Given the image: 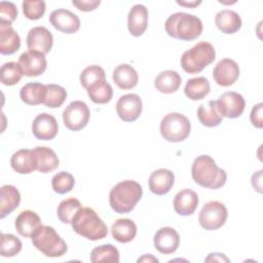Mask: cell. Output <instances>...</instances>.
Segmentation results:
<instances>
[{
    "label": "cell",
    "instance_id": "1",
    "mask_svg": "<svg viewBox=\"0 0 263 263\" xmlns=\"http://www.w3.org/2000/svg\"><path fill=\"white\" fill-rule=\"evenodd\" d=\"M191 175L196 184L209 189H219L225 185L227 180L226 172L219 167L209 155H199L194 159Z\"/></svg>",
    "mask_w": 263,
    "mask_h": 263
},
{
    "label": "cell",
    "instance_id": "2",
    "mask_svg": "<svg viewBox=\"0 0 263 263\" xmlns=\"http://www.w3.org/2000/svg\"><path fill=\"white\" fill-rule=\"evenodd\" d=\"M71 225L77 234L89 240H99L105 238L108 234L107 225L96 211L87 206H81L76 212L71 220Z\"/></svg>",
    "mask_w": 263,
    "mask_h": 263
},
{
    "label": "cell",
    "instance_id": "3",
    "mask_svg": "<svg viewBox=\"0 0 263 263\" xmlns=\"http://www.w3.org/2000/svg\"><path fill=\"white\" fill-rule=\"evenodd\" d=\"M143 194L142 186L134 180H125L116 184L110 191L109 202L112 210L118 214L132 212Z\"/></svg>",
    "mask_w": 263,
    "mask_h": 263
},
{
    "label": "cell",
    "instance_id": "4",
    "mask_svg": "<svg viewBox=\"0 0 263 263\" xmlns=\"http://www.w3.org/2000/svg\"><path fill=\"white\" fill-rule=\"evenodd\" d=\"M164 27L168 36L184 41L198 38L203 29L200 18L186 12H176L170 15Z\"/></svg>",
    "mask_w": 263,
    "mask_h": 263
},
{
    "label": "cell",
    "instance_id": "5",
    "mask_svg": "<svg viewBox=\"0 0 263 263\" xmlns=\"http://www.w3.org/2000/svg\"><path fill=\"white\" fill-rule=\"evenodd\" d=\"M216 59L214 46L206 41H201L186 50L181 57V66L186 73L196 74L201 72Z\"/></svg>",
    "mask_w": 263,
    "mask_h": 263
},
{
    "label": "cell",
    "instance_id": "6",
    "mask_svg": "<svg viewBox=\"0 0 263 263\" xmlns=\"http://www.w3.org/2000/svg\"><path fill=\"white\" fill-rule=\"evenodd\" d=\"M31 238L34 247L47 257H61L68 251L67 243L50 226L41 225Z\"/></svg>",
    "mask_w": 263,
    "mask_h": 263
},
{
    "label": "cell",
    "instance_id": "7",
    "mask_svg": "<svg viewBox=\"0 0 263 263\" xmlns=\"http://www.w3.org/2000/svg\"><path fill=\"white\" fill-rule=\"evenodd\" d=\"M190 130L191 124L189 119L181 113H168L160 122V134L167 142H182L188 138Z\"/></svg>",
    "mask_w": 263,
    "mask_h": 263
},
{
    "label": "cell",
    "instance_id": "8",
    "mask_svg": "<svg viewBox=\"0 0 263 263\" xmlns=\"http://www.w3.org/2000/svg\"><path fill=\"white\" fill-rule=\"evenodd\" d=\"M227 217V209L222 202L209 201L200 210L198 222L205 230H216L225 224Z\"/></svg>",
    "mask_w": 263,
    "mask_h": 263
},
{
    "label": "cell",
    "instance_id": "9",
    "mask_svg": "<svg viewBox=\"0 0 263 263\" xmlns=\"http://www.w3.org/2000/svg\"><path fill=\"white\" fill-rule=\"evenodd\" d=\"M89 109L82 101L71 102L63 112L65 126L73 132L84 128L89 120Z\"/></svg>",
    "mask_w": 263,
    "mask_h": 263
},
{
    "label": "cell",
    "instance_id": "10",
    "mask_svg": "<svg viewBox=\"0 0 263 263\" xmlns=\"http://www.w3.org/2000/svg\"><path fill=\"white\" fill-rule=\"evenodd\" d=\"M216 106L222 117L237 118L246 107L243 97L235 91H226L216 101Z\"/></svg>",
    "mask_w": 263,
    "mask_h": 263
},
{
    "label": "cell",
    "instance_id": "11",
    "mask_svg": "<svg viewBox=\"0 0 263 263\" xmlns=\"http://www.w3.org/2000/svg\"><path fill=\"white\" fill-rule=\"evenodd\" d=\"M143 110L142 100L136 93L121 96L116 103V112L119 118L125 122L137 120Z\"/></svg>",
    "mask_w": 263,
    "mask_h": 263
},
{
    "label": "cell",
    "instance_id": "12",
    "mask_svg": "<svg viewBox=\"0 0 263 263\" xmlns=\"http://www.w3.org/2000/svg\"><path fill=\"white\" fill-rule=\"evenodd\" d=\"M18 64L22 68L23 74L28 77L39 76L43 74L47 67L45 54L35 50H28L23 52L18 58Z\"/></svg>",
    "mask_w": 263,
    "mask_h": 263
},
{
    "label": "cell",
    "instance_id": "13",
    "mask_svg": "<svg viewBox=\"0 0 263 263\" xmlns=\"http://www.w3.org/2000/svg\"><path fill=\"white\" fill-rule=\"evenodd\" d=\"M239 76V68L235 61L231 59H222L219 61L214 70L213 78L217 84L221 86H230Z\"/></svg>",
    "mask_w": 263,
    "mask_h": 263
},
{
    "label": "cell",
    "instance_id": "14",
    "mask_svg": "<svg viewBox=\"0 0 263 263\" xmlns=\"http://www.w3.org/2000/svg\"><path fill=\"white\" fill-rule=\"evenodd\" d=\"M49 22L53 28L66 34H73L80 28L78 15L64 8L53 10L49 15Z\"/></svg>",
    "mask_w": 263,
    "mask_h": 263
},
{
    "label": "cell",
    "instance_id": "15",
    "mask_svg": "<svg viewBox=\"0 0 263 263\" xmlns=\"http://www.w3.org/2000/svg\"><path fill=\"white\" fill-rule=\"evenodd\" d=\"M52 43L53 38L50 31L42 26L32 28L27 35V47L29 50L46 54L50 51Z\"/></svg>",
    "mask_w": 263,
    "mask_h": 263
},
{
    "label": "cell",
    "instance_id": "16",
    "mask_svg": "<svg viewBox=\"0 0 263 263\" xmlns=\"http://www.w3.org/2000/svg\"><path fill=\"white\" fill-rule=\"evenodd\" d=\"M59 126L57 119L48 113H41L37 115L32 123L33 135L38 140H52L53 138H55Z\"/></svg>",
    "mask_w": 263,
    "mask_h": 263
},
{
    "label": "cell",
    "instance_id": "17",
    "mask_svg": "<svg viewBox=\"0 0 263 263\" xmlns=\"http://www.w3.org/2000/svg\"><path fill=\"white\" fill-rule=\"evenodd\" d=\"M155 249L161 254H173L180 245L179 233L172 227H162L156 231L153 238Z\"/></svg>",
    "mask_w": 263,
    "mask_h": 263
},
{
    "label": "cell",
    "instance_id": "18",
    "mask_svg": "<svg viewBox=\"0 0 263 263\" xmlns=\"http://www.w3.org/2000/svg\"><path fill=\"white\" fill-rule=\"evenodd\" d=\"M175 176L172 171L166 168H159L154 171L148 181L149 189L156 195H164L174 186Z\"/></svg>",
    "mask_w": 263,
    "mask_h": 263
},
{
    "label": "cell",
    "instance_id": "19",
    "mask_svg": "<svg viewBox=\"0 0 263 263\" xmlns=\"http://www.w3.org/2000/svg\"><path fill=\"white\" fill-rule=\"evenodd\" d=\"M148 27V9L142 4L134 5L127 15V28L129 33L139 37L144 34Z\"/></svg>",
    "mask_w": 263,
    "mask_h": 263
},
{
    "label": "cell",
    "instance_id": "20",
    "mask_svg": "<svg viewBox=\"0 0 263 263\" xmlns=\"http://www.w3.org/2000/svg\"><path fill=\"white\" fill-rule=\"evenodd\" d=\"M11 167L18 174H30L37 171L36 156L32 149H21L14 152L10 158Z\"/></svg>",
    "mask_w": 263,
    "mask_h": 263
},
{
    "label": "cell",
    "instance_id": "21",
    "mask_svg": "<svg viewBox=\"0 0 263 263\" xmlns=\"http://www.w3.org/2000/svg\"><path fill=\"white\" fill-rule=\"evenodd\" d=\"M198 205V196L191 189L179 191L174 198V210L181 216L192 215Z\"/></svg>",
    "mask_w": 263,
    "mask_h": 263
},
{
    "label": "cell",
    "instance_id": "22",
    "mask_svg": "<svg viewBox=\"0 0 263 263\" xmlns=\"http://www.w3.org/2000/svg\"><path fill=\"white\" fill-rule=\"evenodd\" d=\"M42 225L40 217L33 211L26 210L18 214L15 219V229L24 237H32L38 227Z\"/></svg>",
    "mask_w": 263,
    "mask_h": 263
},
{
    "label": "cell",
    "instance_id": "23",
    "mask_svg": "<svg viewBox=\"0 0 263 263\" xmlns=\"http://www.w3.org/2000/svg\"><path fill=\"white\" fill-rule=\"evenodd\" d=\"M114 83L121 89H132L139 81V75L133 66L128 64L118 65L112 75Z\"/></svg>",
    "mask_w": 263,
    "mask_h": 263
},
{
    "label": "cell",
    "instance_id": "24",
    "mask_svg": "<svg viewBox=\"0 0 263 263\" xmlns=\"http://www.w3.org/2000/svg\"><path fill=\"white\" fill-rule=\"evenodd\" d=\"M21 202V194L16 187L3 185L0 188V218L3 219L14 211Z\"/></svg>",
    "mask_w": 263,
    "mask_h": 263
},
{
    "label": "cell",
    "instance_id": "25",
    "mask_svg": "<svg viewBox=\"0 0 263 263\" xmlns=\"http://www.w3.org/2000/svg\"><path fill=\"white\" fill-rule=\"evenodd\" d=\"M215 24L222 33L234 34L241 27V18L237 12L230 9H223L217 12Z\"/></svg>",
    "mask_w": 263,
    "mask_h": 263
},
{
    "label": "cell",
    "instance_id": "26",
    "mask_svg": "<svg viewBox=\"0 0 263 263\" xmlns=\"http://www.w3.org/2000/svg\"><path fill=\"white\" fill-rule=\"evenodd\" d=\"M21 47V38L11 25L0 23V52L12 54Z\"/></svg>",
    "mask_w": 263,
    "mask_h": 263
},
{
    "label": "cell",
    "instance_id": "27",
    "mask_svg": "<svg viewBox=\"0 0 263 263\" xmlns=\"http://www.w3.org/2000/svg\"><path fill=\"white\" fill-rule=\"evenodd\" d=\"M33 150L36 156L38 172L47 174L58 168L60 160L52 149L48 147H36Z\"/></svg>",
    "mask_w": 263,
    "mask_h": 263
},
{
    "label": "cell",
    "instance_id": "28",
    "mask_svg": "<svg viewBox=\"0 0 263 263\" xmlns=\"http://www.w3.org/2000/svg\"><path fill=\"white\" fill-rule=\"evenodd\" d=\"M181 82L182 78L178 72L173 70H165L156 76L154 80V86L159 92L173 93L179 89Z\"/></svg>",
    "mask_w": 263,
    "mask_h": 263
},
{
    "label": "cell",
    "instance_id": "29",
    "mask_svg": "<svg viewBox=\"0 0 263 263\" xmlns=\"http://www.w3.org/2000/svg\"><path fill=\"white\" fill-rule=\"evenodd\" d=\"M46 96V84L30 82L25 84L20 91V97L24 103L31 106L43 104Z\"/></svg>",
    "mask_w": 263,
    "mask_h": 263
},
{
    "label": "cell",
    "instance_id": "30",
    "mask_svg": "<svg viewBox=\"0 0 263 263\" xmlns=\"http://www.w3.org/2000/svg\"><path fill=\"white\" fill-rule=\"evenodd\" d=\"M112 236L119 242L125 243L132 241L137 234V225L128 218L116 220L111 228Z\"/></svg>",
    "mask_w": 263,
    "mask_h": 263
},
{
    "label": "cell",
    "instance_id": "31",
    "mask_svg": "<svg viewBox=\"0 0 263 263\" xmlns=\"http://www.w3.org/2000/svg\"><path fill=\"white\" fill-rule=\"evenodd\" d=\"M197 117L200 123L206 127L218 126L223 119L217 109L216 101H209L206 104H201L197 109Z\"/></svg>",
    "mask_w": 263,
    "mask_h": 263
},
{
    "label": "cell",
    "instance_id": "32",
    "mask_svg": "<svg viewBox=\"0 0 263 263\" xmlns=\"http://www.w3.org/2000/svg\"><path fill=\"white\" fill-rule=\"evenodd\" d=\"M86 90L89 99L96 104H107L113 97L112 86L106 81V79L96 81L89 85Z\"/></svg>",
    "mask_w": 263,
    "mask_h": 263
},
{
    "label": "cell",
    "instance_id": "33",
    "mask_svg": "<svg viewBox=\"0 0 263 263\" xmlns=\"http://www.w3.org/2000/svg\"><path fill=\"white\" fill-rule=\"evenodd\" d=\"M184 92L192 101L202 100L210 92V82L205 77L191 78L187 81Z\"/></svg>",
    "mask_w": 263,
    "mask_h": 263
},
{
    "label": "cell",
    "instance_id": "34",
    "mask_svg": "<svg viewBox=\"0 0 263 263\" xmlns=\"http://www.w3.org/2000/svg\"><path fill=\"white\" fill-rule=\"evenodd\" d=\"M90 261L98 262H119V252L113 245H102L92 249L90 253Z\"/></svg>",
    "mask_w": 263,
    "mask_h": 263
},
{
    "label": "cell",
    "instance_id": "35",
    "mask_svg": "<svg viewBox=\"0 0 263 263\" xmlns=\"http://www.w3.org/2000/svg\"><path fill=\"white\" fill-rule=\"evenodd\" d=\"M23 71L18 63L8 62L1 66L0 80L4 85H14L20 82L23 76Z\"/></svg>",
    "mask_w": 263,
    "mask_h": 263
},
{
    "label": "cell",
    "instance_id": "36",
    "mask_svg": "<svg viewBox=\"0 0 263 263\" xmlns=\"http://www.w3.org/2000/svg\"><path fill=\"white\" fill-rule=\"evenodd\" d=\"M67 98L66 89L58 84H46V96L43 105L48 108L61 107Z\"/></svg>",
    "mask_w": 263,
    "mask_h": 263
},
{
    "label": "cell",
    "instance_id": "37",
    "mask_svg": "<svg viewBox=\"0 0 263 263\" xmlns=\"http://www.w3.org/2000/svg\"><path fill=\"white\" fill-rule=\"evenodd\" d=\"M80 208H81V203L78 199L74 197L67 198L61 201L58 206V210H57L58 218L61 220V222L65 224H69L71 223L72 218Z\"/></svg>",
    "mask_w": 263,
    "mask_h": 263
},
{
    "label": "cell",
    "instance_id": "38",
    "mask_svg": "<svg viewBox=\"0 0 263 263\" xmlns=\"http://www.w3.org/2000/svg\"><path fill=\"white\" fill-rule=\"evenodd\" d=\"M22 250V241L11 233H2L0 242V254L2 257H13Z\"/></svg>",
    "mask_w": 263,
    "mask_h": 263
},
{
    "label": "cell",
    "instance_id": "39",
    "mask_svg": "<svg viewBox=\"0 0 263 263\" xmlns=\"http://www.w3.org/2000/svg\"><path fill=\"white\" fill-rule=\"evenodd\" d=\"M75 185L74 177L68 172H60L51 179V186L54 192L65 194L70 192Z\"/></svg>",
    "mask_w": 263,
    "mask_h": 263
},
{
    "label": "cell",
    "instance_id": "40",
    "mask_svg": "<svg viewBox=\"0 0 263 263\" xmlns=\"http://www.w3.org/2000/svg\"><path fill=\"white\" fill-rule=\"evenodd\" d=\"M106 78L105 71L102 67L98 65H91L86 67L80 74V83L86 89L89 85L95 83L96 81L102 80Z\"/></svg>",
    "mask_w": 263,
    "mask_h": 263
},
{
    "label": "cell",
    "instance_id": "41",
    "mask_svg": "<svg viewBox=\"0 0 263 263\" xmlns=\"http://www.w3.org/2000/svg\"><path fill=\"white\" fill-rule=\"evenodd\" d=\"M22 6L28 20H39L45 12V2L43 0H26L22 3Z\"/></svg>",
    "mask_w": 263,
    "mask_h": 263
},
{
    "label": "cell",
    "instance_id": "42",
    "mask_svg": "<svg viewBox=\"0 0 263 263\" xmlns=\"http://www.w3.org/2000/svg\"><path fill=\"white\" fill-rule=\"evenodd\" d=\"M17 16V9L14 3L1 1L0 2V23L11 25Z\"/></svg>",
    "mask_w": 263,
    "mask_h": 263
},
{
    "label": "cell",
    "instance_id": "43",
    "mask_svg": "<svg viewBox=\"0 0 263 263\" xmlns=\"http://www.w3.org/2000/svg\"><path fill=\"white\" fill-rule=\"evenodd\" d=\"M262 110H263V104L259 103L253 107V109L251 111V115H250L252 124L258 128H262V126H263Z\"/></svg>",
    "mask_w": 263,
    "mask_h": 263
},
{
    "label": "cell",
    "instance_id": "44",
    "mask_svg": "<svg viewBox=\"0 0 263 263\" xmlns=\"http://www.w3.org/2000/svg\"><path fill=\"white\" fill-rule=\"evenodd\" d=\"M72 4L81 11H91V10H95L101 4V1L100 0H79V1L73 0Z\"/></svg>",
    "mask_w": 263,
    "mask_h": 263
},
{
    "label": "cell",
    "instance_id": "45",
    "mask_svg": "<svg viewBox=\"0 0 263 263\" xmlns=\"http://www.w3.org/2000/svg\"><path fill=\"white\" fill-rule=\"evenodd\" d=\"M205 262H229L230 260L224 255L220 253H211L204 260Z\"/></svg>",
    "mask_w": 263,
    "mask_h": 263
},
{
    "label": "cell",
    "instance_id": "46",
    "mask_svg": "<svg viewBox=\"0 0 263 263\" xmlns=\"http://www.w3.org/2000/svg\"><path fill=\"white\" fill-rule=\"evenodd\" d=\"M138 262H156V263H157V262H158V259L155 258L154 256L148 254V255H144L143 257L139 258V259H138Z\"/></svg>",
    "mask_w": 263,
    "mask_h": 263
},
{
    "label": "cell",
    "instance_id": "47",
    "mask_svg": "<svg viewBox=\"0 0 263 263\" xmlns=\"http://www.w3.org/2000/svg\"><path fill=\"white\" fill-rule=\"evenodd\" d=\"M178 4L187 6V7H195L201 3V1H192V2H186V1H177Z\"/></svg>",
    "mask_w": 263,
    "mask_h": 263
}]
</instances>
